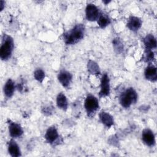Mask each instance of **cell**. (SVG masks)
Listing matches in <instances>:
<instances>
[{"mask_svg": "<svg viewBox=\"0 0 157 157\" xmlns=\"http://www.w3.org/2000/svg\"><path fill=\"white\" fill-rule=\"evenodd\" d=\"M142 139L144 144L150 147L153 146L155 144V137L153 131L147 128L142 131Z\"/></svg>", "mask_w": 157, "mask_h": 157, "instance_id": "9c48e42d", "label": "cell"}, {"mask_svg": "<svg viewBox=\"0 0 157 157\" xmlns=\"http://www.w3.org/2000/svg\"><path fill=\"white\" fill-rule=\"evenodd\" d=\"M9 134L12 138H18L21 136L23 133V129L20 124L9 120Z\"/></svg>", "mask_w": 157, "mask_h": 157, "instance_id": "52a82bcc", "label": "cell"}, {"mask_svg": "<svg viewBox=\"0 0 157 157\" xmlns=\"http://www.w3.org/2000/svg\"><path fill=\"white\" fill-rule=\"evenodd\" d=\"M97 21L98 25L101 28H105L110 23V20L109 19V18L104 14H100Z\"/></svg>", "mask_w": 157, "mask_h": 157, "instance_id": "ac0fdd59", "label": "cell"}, {"mask_svg": "<svg viewBox=\"0 0 157 157\" xmlns=\"http://www.w3.org/2000/svg\"><path fill=\"white\" fill-rule=\"evenodd\" d=\"M99 119L102 124H104L106 127L110 128L113 124V118L111 115L104 111H102L99 114Z\"/></svg>", "mask_w": 157, "mask_h": 157, "instance_id": "5bb4252c", "label": "cell"}, {"mask_svg": "<svg viewBox=\"0 0 157 157\" xmlns=\"http://www.w3.org/2000/svg\"><path fill=\"white\" fill-rule=\"evenodd\" d=\"M14 47L13 40L12 37L4 34L0 48V57L2 60H7L12 55Z\"/></svg>", "mask_w": 157, "mask_h": 157, "instance_id": "7a4b0ae2", "label": "cell"}, {"mask_svg": "<svg viewBox=\"0 0 157 157\" xmlns=\"http://www.w3.org/2000/svg\"><path fill=\"white\" fill-rule=\"evenodd\" d=\"M86 18L90 21H94L98 20L100 15L98 8L93 4H87L85 9Z\"/></svg>", "mask_w": 157, "mask_h": 157, "instance_id": "5b68a950", "label": "cell"}, {"mask_svg": "<svg viewBox=\"0 0 157 157\" xmlns=\"http://www.w3.org/2000/svg\"><path fill=\"white\" fill-rule=\"evenodd\" d=\"M110 94V80L107 73L103 74L101 80V89L99 92L100 98L105 97Z\"/></svg>", "mask_w": 157, "mask_h": 157, "instance_id": "8992f818", "label": "cell"}, {"mask_svg": "<svg viewBox=\"0 0 157 157\" xmlns=\"http://www.w3.org/2000/svg\"><path fill=\"white\" fill-rule=\"evenodd\" d=\"M45 72L41 69H38L36 70L34 72V78L39 82H41V83L42 82V81L44 80V79L45 78Z\"/></svg>", "mask_w": 157, "mask_h": 157, "instance_id": "ffe728a7", "label": "cell"}, {"mask_svg": "<svg viewBox=\"0 0 157 157\" xmlns=\"http://www.w3.org/2000/svg\"><path fill=\"white\" fill-rule=\"evenodd\" d=\"M15 83L12 79H8L4 86V93L7 98H11L15 91Z\"/></svg>", "mask_w": 157, "mask_h": 157, "instance_id": "9a60e30c", "label": "cell"}, {"mask_svg": "<svg viewBox=\"0 0 157 157\" xmlns=\"http://www.w3.org/2000/svg\"><path fill=\"white\" fill-rule=\"evenodd\" d=\"M113 46H114L115 50H117V52L118 53L120 52L122 50V49H123V45H122L121 42L120 41V40L118 39H115L113 40Z\"/></svg>", "mask_w": 157, "mask_h": 157, "instance_id": "7402d4cb", "label": "cell"}, {"mask_svg": "<svg viewBox=\"0 0 157 157\" xmlns=\"http://www.w3.org/2000/svg\"><path fill=\"white\" fill-rule=\"evenodd\" d=\"M3 3H4V1H1V4H0V5H1V10H2V9H3V6H4Z\"/></svg>", "mask_w": 157, "mask_h": 157, "instance_id": "603a6c76", "label": "cell"}, {"mask_svg": "<svg viewBox=\"0 0 157 157\" xmlns=\"http://www.w3.org/2000/svg\"><path fill=\"white\" fill-rule=\"evenodd\" d=\"M142 20L140 18L134 16H131L127 22V27L132 31H136L142 26Z\"/></svg>", "mask_w": 157, "mask_h": 157, "instance_id": "8fae6325", "label": "cell"}, {"mask_svg": "<svg viewBox=\"0 0 157 157\" xmlns=\"http://www.w3.org/2000/svg\"><path fill=\"white\" fill-rule=\"evenodd\" d=\"M56 104L58 107L63 110H66L68 106V103L66 96L63 93H59L56 97Z\"/></svg>", "mask_w": 157, "mask_h": 157, "instance_id": "e0dca14e", "label": "cell"}, {"mask_svg": "<svg viewBox=\"0 0 157 157\" xmlns=\"http://www.w3.org/2000/svg\"><path fill=\"white\" fill-rule=\"evenodd\" d=\"M154 59V53L150 49H146L144 53V60L145 62L152 61Z\"/></svg>", "mask_w": 157, "mask_h": 157, "instance_id": "44dd1931", "label": "cell"}, {"mask_svg": "<svg viewBox=\"0 0 157 157\" xmlns=\"http://www.w3.org/2000/svg\"><path fill=\"white\" fill-rule=\"evenodd\" d=\"M137 100V94L132 88L126 90L120 96V102L124 108L129 107L132 104H135Z\"/></svg>", "mask_w": 157, "mask_h": 157, "instance_id": "3957f363", "label": "cell"}, {"mask_svg": "<svg viewBox=\"0 0 157 157\" xmlns=\"http://www.w3.org/2000/svg\"><path fill=\"white\" fill-rule=\"evenodd\" d=\"M84 106L88 115L91 117L99 109V105L98 100L95 96L91 94H89L87 96L85 100Z\"/></svg>", "mask_w": 157, "mask_h": 157, "instance_id": "277c9868", "label": "cell"}, {"mask_svg": "<svg viewBox=\"0 0 157 157\" xmlns=\"http://www.w3.org/2000/svg\"><path fill=\"white\" fill-rule=\"evenodd\" d=\"M85 34V26L83 24H77L70 31L63 34V40L67 45H73L82 40Z\"/></svg>", "mask_w": 157, "mask_h": 157, "instance_id": "6da1fadb", "label": "cell"}, {"mask_svg": "<svg viewBox=\"0 0 157 157\" xmlns=\"http://www.w3.org/2000/svg\"><path fill=\"white\" fill-rule=\"evenodd\" d=\"M59 138V134L55 126L48 128L45 134V139L48 143L54 144Z\"/></svg>", "mask_w": 157, "mask_h": 157, "instance_id": "30bf717a", "label": "cell"}, {"mask_svg": "<svg viewBox=\"0 0 157 157\" xmlns=\"http://www.w3.org/2000/svg\"><path fill=\"white\" fill-rule=\"evenodd\" d=\"M143 42L145 46L146 49H153L156 47V40L153 34H147L144 39Z\"/></svg>", "mask_w": 157, "mask_h": 157, "instance_id": "2e32d148", "label": "cell"}, {"mask_svg": "<svg viewBox=\"0 0 157 157\" xmlns=\"http://www.w3.org/2000/svg\"><path fill=\"white\" fill-rule=\"evenodd\" d=\"M72 79V75L67 71L61 70L58 74V80L64 87H67L71 84Z\"/></svg>", "mask_w": 157, "mask_h": 157, "instance_id": "ba28073f", "label": "cell"}, {"mask_svg": "<svg viewBox=\"0 0 157 157\" xmlns=\"http://www.w3.org/2000/svg\"><path fill=\"white\" fill-rule=\"evenodd\" d=\"M88 71L91 74L98 75L100 74V71L98 64L92 60H90L88 63Z\"/></svg>", "mask_w": 157, "mask_h": 157, "instance_id": "d6986e66", "label": "cell"}, {"mask_svg": "<svg viewBox=\"0 0 157 157\" xmlns=\"http://www.w3.org/2000/svg\"><path fill=\"white\" fill-rule=\"evenodd\" d=\"M144 75L147 80L151 82H155L157 78L156 67L152 64H149L145 69Z\"/></svg>", "mask_w": 157, "mask_h": 157, "instance_id": "7c38bea8", "label": "cell"}, {"mask_svg": "<svg viewBox=\"0 0 157 157\" xmlns=\"http://www.w3.org/2000/svg\"><path fill=\"white\" fill-rule=\"evenodd\" d=\"M8 151L10 156L13 157H18L21 156L20 147L17 142L13 139H11L8 143Z\"/></svg>", "mask_w": 157, "mask_h": 157, "instance_id": "4fadbf2b", "label": "cell"}]
</instances>
